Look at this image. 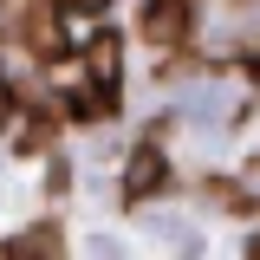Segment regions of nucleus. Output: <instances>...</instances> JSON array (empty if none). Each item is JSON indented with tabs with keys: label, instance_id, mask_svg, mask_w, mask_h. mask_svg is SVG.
Segmentation results:
<instances>
[{
	"label": "nucleus",
	"instance_id": "nucleus-1",
	"mask_svg": "<svg viewBox=\"0 0 260 260\" xmlns=\"http://www.w3.org/2000/svg\"><path fill=\"white\" fill-rule=\"evenodd\" d=\"M85 78H91L98 91H117V85H124V39H117V32L85 39Z\"/></svg>",
	"mask_w": 260,
	"mask_h": 260
},
{
	"label": "nucleus",
	"instance_id": "nucleus-2",
	"mask_svg": "<svg viewBox=\"0 0 260 260\" xmlns=\"http://www.w3.org/2000/svg\"><path fill=\"white\" fill-rule=\"evenodd\" d=\"M20 39L32 46V59H59V52H65V32H59L52 0H32L26 13H20Z\"/></svg>",
	"mask_w": 260,
	"mask_h": 260
},
{
	"label": "nucleus",
	"instance_id": "nucleus-3",
	"mask_svg": "<svg viewBox=\"0 0 260 260\" xmlns=\"http://www.w3.org/2000/svg\"><path fill=\"white\" fill-rule=\"evenodd\" d=\"M162 182H169V162H162V150H137L124 169V202H143V195H156Z\"/></svg>",
	"mask_w": 260,
	"mask_h": 260
},
{
	"label": "nucleus",
	"instance_id": "nucleus-4",
	"mask_svg": "<svg viewBox=\"0 0 260 260\" xmlns=\"http://www.w3.org/2000/svg\"><path fill=\"white\" fill-rule=\"evenodd\" d=\"M143 32H150L156 46H176V39L189 32V0H156L150 20H143Z\"/></svg>",
	"mask_w": 260,
	"mask_h": 260
},
{
	"label": "nucleus",
	"instance_id": "nucleus-5",
	"mask_svg": "<svg viewBox=\"0 0 260 260\" xmlns=\"http://www.w3.org/2000/svg\"><path fill=\"white\" fill-rule=\"evenodd\" d=\"M7 254H59V234H52V228H39V234H20V241H7Z\"/></svg>",
	"mask_w": 260,
	"mask_h": 260
},
{
	"label": "nucleus",
	"instance_id": "nucleus-6",
	"mask_svg": "<svg viewBox=\"0 0 260 260\" xmlns=\"http://www.w3.org/2000/svg\"><path fill=\"white\" fill-rule=\"evenodd\" d=\"M72 13H98V7H111V0H65Z\"/></svg>",
	"mask_w": 260,
	"mask_h": 260
},
{
	"label": "nucleus",
	"instance_id": "nucleus-7",
	"mask_svg": "<svg viewBox=\"0 0 260 260\" xmlns=\"http://www.w3.org/2000/svg\"><path fill=\"white\" fill-rule=\"evenodd\" d=\"M7 117H13V91L0 85V130H7Z\"/></svg>",
	"mask_w": 260,
	"mask_h": 260
},
{
	"label": "nucleus",
	"instance_id": "nucleus-8",
	"mask_svg": "<svg viewBox=\"0 0 260 260\" xmlns=\"http://www.w3.org/2000/svg\"><path fill=\"white\" fill-rule=\"evenodd\" d=\"M254 72H260V59H254Z\"/></svg>",
	"mask_w": 260,
	"mask_h": 260
}]
</instances>
